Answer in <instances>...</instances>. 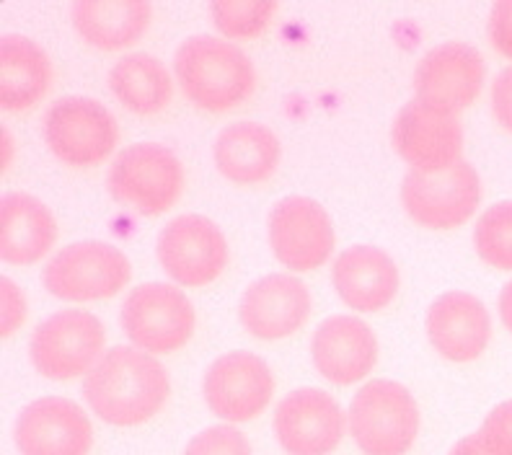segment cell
I'll return each instance as SVG.
<instances>
[{"instance_id": "6da1fadb", "label": "cell", "mask_w": 512, "mask_h": 455, "mask_svg": "<svg viewBox=\"0 0 512 455\" xmlns=\"http://www.w3.org/2000/svg\"><path fill=\"white\" fill-rule=\"evenodd\" d=\"M171 381L156 355L138 347H112L83 378L91 412L114 427H138L169 401Z\"/></svg>"}, {"instance_id": "7a4b0ae2", "label": "cell", "mask_w": 512, "mask_h": 455, "mask_svg": "<svg viewBox=\"0 0 512 455\" xmlns=\"http://www.w3.org/2000/svg\"><path fill=\"white\" fill-rule=\"evenodd\" d=\"M174 73L184 96L210 114L228 112L256 88V68L249 55L213 34L184 39L174 55Z\"/></svg>"}, {"instance_id": "3957f363", "label": "cell", "mask_w": 512, "mask_h": 455, "mask_svg": "<svg viewBox=\"0 0 512 455\" xmlns=\"http://www.w3.org/2000/svg\"><path fill=\"white\" fill-rule=\"evenodd\" d=\"M112 200L143 218L169 212L184 192V166L174 150L158 143L127 145L107 174Z\"/></svg>"}, {"instance_id": "277c9868", "label": "cell", "mask_w": 512, "mask_h": 455, "mask_svg": "<svg viewBox=\"0 0 512 455\" xmlns=\"http://www.w3.org/2000/svg\"><path fill=\"white\" fill-rule=\"evenodd\" d=\"M347 427L363 455H406L419 435L417 401L401 383L370 381L355 393Z\"/></svg>"}, {"instance_id": "5b68a950", "label": "cell", "mask_w": 512, "mask_h": 455, "mask_svg": "<svg viewBox=\"0 0 512 455\" xmlns=\"http://www.w3.org/2000/svg\"><path fill=\"white\" fill-rule=\"evenodd\" d=\"M119 321L132 347L148 355H171L194 337L197 311L176 285L145 282L127 293Z\"/></svg>"}, {"instance_id": "8992f818", "label": "cell", "mask_w": 512, "mask_h": 455, "mask_svg": "<svg viewBox=\"0 0 512 455\" xmlns=\"http://www.w3.org/2000/svg\"><path fill=\"white\" fill-rule=\"evenodd\" d=\"M44 143L57 161L88 169L107 161L119 145V125L107 106L88 96H65L44 112Z\"/></svg>"}, {"instance_id": "52a82bcc", "label": "cell", "mask_w": 512, "mask_h": 455, "mask_svg": "<svg viewBox=\"0 0 512 455\" xmlns=\"http://www.w3.org/2000/svg\"><path fill=\"white\" fill-rule=\"evenodd\" d=\"M107 329L91 311L65 308L34 329L29 360L42 378L73 381L88 375L104 357Z\"/></svg>"}, {"instance_id": "ba28073f", "label": "cell", "mask_w": 512, "mask_h": 455, "mask_svg": "<svg viewBox=\"0 0 512 455\" xmlns=\"http://www.w3.org/2000/svg\"><path fill=\"white\" fill-rule=\"evenodd\" d=\"M130 277V259L117 246L104 241H78L65 246L42 272L47 293L70 303L114 298L125 290Z\"/></svg>"}, {"instance_id": "9c48e42d", "label": "cell", "mask_w": 512, "mask_h": 455, "mask_svg": "<svg viewBox=\"0 0 512 455\" xmlns=\"http://www.w3.org/2000/svg\"><path fill=\"white\" fill-rule=\"evenodd\" d=\"M481 202V181L471 163L458 161L440 171H414L401 181L406 215L430 231H453L471 220Z\"/></svg>"}, {"instance_id": "30bf717a", "label": "cell", "mask_w": 512, "mask_h": 455, "mask_svg": "<svg viewBox=\"0 0 512 455\" xmlns=\"http://www.w3.org/2000/svg\"><path fill=\"white\" fill-rule=\"evenodd\" d=\"M267 233L275 259L293 272H313L324 267L337 246L329 212L321 202L300 194H290L272 207Z\"/></svg>"}, {"instance_id": "8fae6325", "label": "cell", "mask_w": 512, "mask_h": 455, "mask_svg": "<svg viewBox=\"0 0 512 455\" xmlns=\"http://www.w3.org/2000/svg\"><path fill=\"white\" fill-rule=\"evenodd\" d=\"M158 264L176 285L205 287L223 275L228 264V241L205 215H179L156 241Z\"/></svg>"}, {"instance_id": "7c38bea8", "label": "cell", "mask_w": 512, "mask_h": 455, "mask_svg": "<svg viewBox=\"0 0 512 455\" xmlns=\"http://www.w3.org/2000/svg\"><path fill=\"white\" fill-rule=\"evenodd\" d=\"M275 393V375L254 352H225L205 370L202 396L215 417L231 424L251 422Z\"/></svg>"}, {"instance_id": "4fadbf2b", "label": "cell", "mask_w": 512, "mask_h": 455, "mask_svg": "<svg viewBox=\"0 0 512 455\" xmlns=\"http://www.w3.org/2000/svg\"><path fill=\"white\" fill-rule=\"evenodd\" d=\"M487 81V65L476 47L466 42H445L432 47L414 70V99L458 114L479 99Z\"/></svg>"}, {"instance_id": "5bb4252c", "label": "cell", "mask_w": 512, "mask_h": 455, "mask_svg": "<svg viewBox=\"0 0 512 455\" xmlns=\"http://www.w3.org/2000/svg\"><path fill=\"white\" fill-rule=\"evenodd\" d=\"M272 427L288 455H329L342 443L347 414L321 388H298L277 404Z\"/></svg>"}, {"instance_id": "9a60e30c", "label": "cell", "mask_w": 512, "mask_h": 455, "mask_svg": "<svg viewBox=\"0 0 512 455\" xmlns=\"http://www.w3.org/2000/svg\"><path fill=\"white\" fill-rule=\"evenodd\" d=\"M391 143L414 171H440L463 161V127L458 114L422 101L404 104L391 125Z\"/></svg>"}, {"instance_id": "2e32d148", "label": "cell", "mask_w": 512, "mask_h": 455, "mask_svg": "<svg viewBox=\"0 0 512 455\" xmlns=\"http://www.w3.org/2000/svg\"><path fill=\"white\" fill-rule=\"evenodd\" d=\"M13 440L21 455H88L94 424L75 401L44 396L21 409Z\"/></svg>"}, {"instance_id": "e0dca14e", "label": "cell", "mask_w": 512, "mask_h": 455, "mask_svg": "<svg viewBox=\"0 0 512 455\" xmlns=\"http://www.w3.org/2000/svg\"><path fill=\"white\" fill-rule=\"evenodd\" d=\"M311 316L308 287L295 275H267L251 282L238 303V321L251 337L275 342L293 337Z\"/></svg>"}, {"instance_id": "ac0fdd59", "label": "cell", "mask_w": 512, "mask_h": 455, "mask_svg": "<svg viewBox=\"0 0 512 455\" xmlns=\"http://www.w3.org/2000/svg\"><path fill=\"white\" fill-rule=\"evenodd\" d=\"M311 355L326 381L352 386L373 373L378 362V337L363 318L331 316L313 331Z\"/></svg>"}, {"instance_id": "d6986e66", "label": "cell", "mask_w": 512, "mask_h": 455, "mask_svg": "<svg viewBox=\"0 0 512 455\" xmlns=\"http://www.w3.org/2000/svg\"><path fill=\"white\" fill-rule=\"evenodd\" d=\"M427 337L445 360L471 362L487 352L492 318L476 295L448 290L427 311Z\"/></svg>"}, {"instance_id": "ffe728a7", "label": "cell", "mask_w": 512, "mask_h": 455, "mask_svg": "<svg viewBox=\"0 0 512 455\" xmlns=\"http://www.w3.org/2000/svg\"><path fill=\"white\" fill-rule=\"evenodd\" d=\"M331 282L347 308L378 313L396 298L401 275L394 259L378 246H352L334 259Z\"/></svg>"}, {"instance_id": "44dd1931", "label": "cell", "mask_w": 512, "mask_h": 455, "mask_svg": "<svg viewBox=\"0 0 512 455\" xmlns=\"http://www.w3.org/2000/svg\"><path fill=\"white\" fill-rule=\"evenodd\" d=\"M57 241V220L34 194L11 192L0 200V256L26 267L50 254Z\"/></svg>"}, {"instance_id": "7402d4cb", "label": "cell", "mask_w": 512, "mask_h": 455, "mask_svg": "<svg viewBox=\"0 0 512 455\" xmlns=\"http://www.w3.org/2000/svg\"><path fill=\"white\" fill-rule=\"evenodd\" d=\"M282 158L280 138L259 122H233L215 138L213 161L233 184L251 187L275 174Z\"/></svg>"}, {"instance_id": "603a6c76", "label": "cell", "mask_w": 512, "mask_h": 455, "mask_svg": "<svg viewBox=\"0 0 512 455\" xmlns=\"http://www.w3.org/2000/svg\"><path fill=\"white\" fill-rule=\"evenodd\" d=\"M50 55L24 34L0 39V106L26 112L44 99L52 86Z\"/></svg>"}, {"instance_id": "cb8c5ba5", "label": "cell", "mask_w": 512, "mask_h": 455, "mask_svg": "<svg viewBox=\"0 0 512 455\" xmlns=\"http://www.w3.org/2000/svg\"><path fill=\"white\" fill-rule=\"evenodd\" d=\"M75 32L99 50H125L153 21L148 0H78L70 11Z\"/></svg>"}, {"instance_id": "d4e9b609", "label": "cell", "mask_w": 512, "mask_h": 455, "mask_svg": "<svg viewBox=\"0 0 512 455\" xmlns=\"http://www.w3.org/2000/svg\"><path fill=\"white\" fill-rule=\"evenodd\" d=\"M109 91L127 112L148 117L171 104L174 78L158 57L148 52H130L109 70Z\"/></svg>"}, {"instance_id": "484cf974", "label": "cell", "mask_w": 512, "mask_h": 455, "mask_svg": "<svg viewBox=\"0 0 512 455\" xmlns=\"http://www.w3.org/2000/svg\"><path fill=\"white\" fill-rule=\"evenodd\" d=\"M474 249L492 269L512 272V200L497 202L481 212L474 228Z\"/></svg>"}, {"instance_id": "4316f807", "label": "cell", "mask_w": 512, "mask_h": 455, "mask_svg": "<svg viewBox=\"0 0 512 455\" xmlns=\"http://www.w3.org/2000/svg\"><path fill=\"white\" fill-rule=\"evenodd\" d=\"M280 11L275 0H213L210 19L228 39H254L272 24Z\"/></svg>"}, {"instance_id": "83f0119b", "label": "cell", "mask_w": 512, "mask_h": 455, "mask_svg": "<svg viewBox=\"0 0 512 455\" xmlns=\"http://www.w3.org/2000/svg\"><path fill=\"white\" fill-rule=\"evenodd\" d=\"M184 455H251V445L244 432L231 424H218L194 435Z\"/></svg>"}, {"instance_id": "f1b7e54d", "label": "cell", "mask_w": 512, "mask_h": 455, "mask_svg": "<svg viewBox=\"0 0 512 455\" xmlns=\"http://www.w3.org/2000/svg\"><path fill=\"white\" fill-rule=\"evenodd\" d=\"M479 435L492 455H512V401L494 406L481 424Z\"/></svg>"}, {"instance_id": "f546056e", "label": "cell", "mask_w": 512, "mask_h": 455, "mask_svg": "<svg viewBox=\"0 0 512 455\" xmlns=\"http://www.w3.org/2000/svg\"><path fill=\"white\" fill-rule=\"evenodd\" d=\"M26 295L8 277H0V337H11L26 321Z\"/></svg>"}, {"instance_id": "4dcf8cb0", "label": "cell", "mask_w": 512, "mask_h": 455, "mask_svg": "<svg viewBox=\"0 0 512 455\" xmlns=\"http://www.w3.org/2000/svg\"><path fill=\"white\" fill-rule=\"evenodd\" d=\"M489 42L502 57L512 60V0H497L489 11Z\"/></svg>"}, {"instance_id": "1f68e13d", "label": "cell", "mask_w": 512, "mask_h": 455, "mask_svg": "<svg viewBox=\"0 0 512 455\" xmlns=\"http://www.w3.org/2000/svg\"><path fill=\"white\" fill-rule=\"evenodd\" d=\"M494 119L512 135V65H507L492 83Z\"/></svg>"}, {"instance_id": "d6a6232c", "label": "cell", "mask_w": 512, "mask_h": 455, "mask_svg": "<svg viewBox=\"0 0 512 455\" xmlns=\"http://www.w3.org/2000/svg\"><path fill=\"white\" fill-rule=\"evenodd\" d=\"M450 455H492V453L487 450V445L481 443L479 432H471V435H466L463 440H458V443L453 445Z\"/></svg>"}, {"instance_id": "836d02e7", "label": "cell", "mask_w": 512, "mask_h": 455, "mask_svg": "<svg viewBox=\"0 0 512 455\" xmlns=\"http://www.w3.org/2000/svg\"><path fill=\"white\" fill-rule=\"evenodd\" d=\"M500 318L502 324L507 326V331H512V280L502 287L500 293Z\"/></svg>"}]
</instances>
